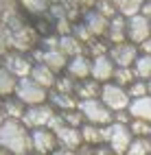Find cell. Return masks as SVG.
I'll return each instance as SVG.
<instances>
[{
	"mask_svg": "<svg viewBox=\"0 0 151 155\" xmlns=\"http://www.w3.org/2000/svg\"><path fill=\"white\" fill-rule=\"evenodd\" d=\"M59 46H62V53L68 57H79L81 55V44H79L77 37H70V35H64L62 39H59Z\"/></svg>",
	"mask_w": 151,
	"mask_h": 155,
	"instance_id": "cell-18",
	"label": "cell"
},
{
	"mask_svg": "<svg viewBox=\"0 0 151 155\" xmlns=\"http://www.w3.org/2000/svg\"><path fill=\"white\" fill-rule=\"evenodd\" d=\"M143 50H145V55H149V57H151V37L143 44Z\"/></svg>",
	"mask_w": 151,
	"mask_h": 155,
	"instance_id": "cell-40",
	"label": "cell"
},
{
	"mask_svg": "<svg viewBox=\"0 0 151 155\" xmlns=\"http://www.w3.org/2000/svg\"><path fill=\"white\" fill-rule=\"evenodd\" d=\"M86 26L92 35H103L105 28H107V20L101 15V13H88L86 18Z\"/></svg>",
	"mask_w": 151,
	"mask_h": 155,
	"instance_id": "cell-15",
	"label": "cell"
},
{
	"mask_svg": "<svg viewBox=\"0 0 151 155\" xmlns=\"http://www.w3.org/2000/svg\"><path fill=\"white\" fill-rule=\"evenodd\" d=\"M0 155H9V153H7V151H5V149H0Z\"/></svg>",
	"mask_w": 151,
	"mask_h": 155,
	"instance_id": "cell-41",
	"label": "cell"
},
{
	"mask_svg": "<svg viewBox=\"0 0 151 155\" xmlns=\"http://www.w3.org/2000/svg\"><path fill=\"white\" fill-rule=\"evenodd\" d=\"M72 90H75L72 79H62V81L57 83V92H62V94H70Z\"/></svg>",
	"mask_w": 151,
	"mask_h": 155,
	"instance_id": "cell-32",
	"label": "cell"
},
{
	"mask_svg": "<svg viewBox=\"0 0 151 155\" xmlns=\"http://www.w3.org/2000/svg\"><path fill=\"white\" fill-rule=\"evenodd\" d=\"M77 35L81 37V39H90V37H92V33H90V31H88V26H86V24L77 28Z\"/></svg>",
	"mask_w": 151,
	"mask_h": 155,
	"instance_id": "cell-36",
	"label": "cell"
},
{
	"mask_svg": "<svg viewBox=\"0 0 151 155\" xmlns=\"http://www.w3.org/2000/svg\"><path fill=\"white\" fill-rule=\"evenodd\" d=\"M0 125H2V116H0Z\"/></svg>",
	"mask_w": 151,
	"mask_h": 155,
	"instance_id": "cell-43",
	"label": "cell"
},
{
	"mask_svg": "<svg viewBox=\"0 0 151 155\" xmlns=\"http://www.w3.org/2000/svg\"><path fill=\"white\" fill-rule=\"evenodd\" d=\"M11 42H13V46H15V48L26 50L29 46H31V33H29V31H22V33H18V35H13V37H11Z\"/></svg>",
	"mask_w": 151,
	"mask_h": 155,
	"instance_id": "cell-27",
	"label": "cell"
},
{
	"mask_svg": "<svg viewBox=\"0 0 151 155\" xmlns=\"http://www.w3.org/2000/svg\"><path fill=\"white\" fill-rule=\"evenodd\" d=\"M18 98L20 101H24V103H31V105H35V103H42L44 96H46V92L42 85H37L35 81H29V79H22L18 83Z\"/></svg>",
	"mask_w": 151,
	"mask_h": 155,
	"instance_id": "cell-5",
	"label": "cell"
},
{
	"mask_svg": "<svg viewBox=\"0 0 151 155\" xmlns=\"http://www.w3.org/2000/svg\"><path fill=\"white\" fill-rule=\"evenodd\" d=\"M62 118H64V120L68 122V127H77L79 122H81V114H72V111H66Z\"/></svg>",
	"mask_w": 151,
	"mask_h": 155,
	"instance_id": "cell-33",
	"label": "cell"
},
{
	"mask_svg": "<svg viewBox=\"0 0 151 155\" xmlns=\"http://www.w3.org/2000/svg\"><path fill=\"white\" fill-rule=\"evenodd\" d=\"M31 74H33V81L37 85H42V87H48V85H53L55 83V79H53V70H50L48 66H37L31 70Z\"/></svg>",
	"mask_w": 151,
	"mask_h": 155,
	"instance_id": "cell-16",
	"label": "cell"
},
{
	"mask_svg": "<svg viewBox=\"0 0 151 155\" xmlns=\"http://www.w3.org/2000/svg\"><path fill=\"white\" fill-rule=\"evenodd\" d=\"M140 15H145L147 20L151 18V2H143V7H140Z\"/></svg>",
	"mask_w": 151,
	"mask_h": 155,
	"instance_id": "cell-37",
	"label": "cell"
},
{
	"mask_svg": "<svg viewBox=\"0 0 151 155\" xmlns=\"http://www.w3.org/2000/svg\"><path fill=\"white\" fill-rule=\"evenodd\" d=\"M136 77L151 79V57L149 55H143L136 59Z\"/></svg>",
	"mask_w": 151,
	"mask_h": 155,
	"instance_id": "cell-24",
	"label": "cell"
},
{
	"mask_svg": "<svg viewBox=\"0 0 151 155\" xmlns=\"http://www.w3.org/2000/svg\"><path fill=\"white\" fill-rule=\"evenodd\" d=\"M129 131L138 133V136H147V133H151V127H149V122H145V120H134L132 127H129Z\"/></svg>",
	"mask_w": 151,
	"mask_h": 155,
	"instance_id": "cell-29",
	"label": "cell"
},
{
	"mask_svg": "<svg viewBox=\"0 0 151 155\" xmlns=\"http://www.w3.org/2000/svg\"><path fill=\"white\" fill-rule=\"evenodd\" d=\"M44 64L50 68V70H62L66 66V55L62 53V50H48V53H44Z\"/></svg>",
	"mask_w": 151,
	"mask_h": 155,
	"instance_id": "cell-19",
	"label": "cell"
},
{
	"mask_svg": "<svg viewBox=\"0 0 151 155\" xmlns=\"http://www.w3.org/2000/svg\"><path fill=\"white\" fill-rule=\"evenodd\" d=\"M53 155H79V153L70 151V149H59V151H53Z\"/></svg>",
	"mask_w": 151,
	"mask_h": 155,
	"instance_id": "cell-39",
	"label": "cell"
},
{
	"mask_svg": "<svg viewBox=\"0 0 151 155\" xmlns=\"http://www.w3.org/2000/svg\"><path fill=\"white\" fill-rule=\"evenodd\" d=\"M109 39L116 44L125 42V20L123 18H114L112 24H109Z\"/></svg>",
	"mask_w": 151,
	"mask_h": 155,
	"instance_id": "cell-20",
	"label": "cell"
},
{
	"mask_svg": "<svg viewBox=\"0 0 151 155\" xmlns=\"http://www.w3.org/2000/svg\"><path fill=\"white\" fill-rule=\"evenodd\" d=\"M149 33H151V24L145 15H134L129 18V39L132 42H138V44H145L149 39Z\"/></svg>",
	"mask_w": 151,
	"mask_h": 155,
	"instance_id": "cell-6",
	"label": "cell"
},
{
	"mask_svg": "<svg viewBox=\"0 0 151 155\" xmlns=\"http://www.w3.org/2000/svg\"><path fill=\"white\" fill-rule=\"evenodd\" d=\"M125 155H151V140H145V138L134 140Z\"/></svg>",
	"mask_w": 151,
	"mask_h": 155,
	"instance_id": "cell-22",
	"label": "cell"
},
{
	"mask_svg": "<svg viewBox=\"0 0 151 155\" xmlns=\"http://www.w3.org/2000/svg\"><path fill=\"white\" fill-rule=\"evenodd\" d=\"M50 118H53V109L50 107H31L29 111H24V125L26 127H35V129H39V127H44V125H48L50 122Z\"/></svg>",
	"mask_w": 151,
	"mask_h": 155,
	"instance_id": "cell-7",
	"label": "cell"
},
{
	"mask_svg": "<svg viewBox=\"0 0 151 155\" xmlns=\"http://www.w3.org/2000/svg\"><path fill=\"white\" fill-rule=\"evenodd\" d=\"M81 138H83L88 144L107 142V127L99 129V127H92V125H86V127H81Z\"/></svg>",
	"mask_w": 151,
	"mask_h": 155,
	"instance_id": "cell-13",
	"label": "cell"
},
{
	"mask_svg": "<svg viewBox=\"0 0 151 155\" xmlns=\"http://www.w3.org/2000/svg\"><path fill=\"white\" fill-rule=\"evenodd\" d=\"M107 142L116 155H125L127 149L132 147V131L125 125H109L107 127Z\"/></svg>",
	"mask_w": 151,
	"mask_h": 155,
	"instance_id": "cell-2",
	"label": "cell"
},
{
	"mask_svg": "<svg viewBox=\"0 0 151 155\" xmlns=\"http://www.w3.org/2000/svg\"><path fill=\"white\" fill-rule=\"evenodd\" d=\"M9 42H11V37L7 35L5 28H0V53H5V48L9 46Z\"/></svg>",
	"mask_w": 151,
	"mask_h": 155,
	"instance_id": "cell-35",
	"label": "cell"
},
{
	"mask_svg": "<svg viewBox=\"0 0 151 155\" xmlns=\"http://www.w3.org/2000/svg\"><path fill=\"white\" fill-rule=\"evenodd\" d=\"M114 2L120 7L123 15L134 18V15H138V11H140V7H143V2H145V0H114Z\"/></svg>",
	"mask_w": 151,
	"mask_h": 155,
	"instance_id": "cell-21",
	"label": "cell"
},
{
	"mask_svg": "<svg viewBox=\"0 0 151 155\" xmlns=\"http://www.w3.org/2000/svg\"><path fill=\"white\" fill-rule=\"evenodd\" d=\"M92 77L96 81H105L109 77H114V68H112V59H107L105 55H101L94 59L92 64Z\"/></svg>",
	"mask_w": 151,
	"mask_h": 155,
	"instance_id": "cell-12",
	"label": "cell"
},
{
	"mask_svg": "<svg viewBox=\"0 0 151 155\" xmlns=\"http://www.w3.org/2000/svg\"><path fill=\"white\" fill-rule=\"evenodd\" d=\"M129 114L136 118V120H145L151 122V96H143V98H136L132 105H129Z\"/></svg>",
	"mask_w": 151,
	"mask_h": 155,
	"instance_id": "cell-11",
	"label": "cell"
},
{
	"mask_svg": "<svg viewBox=\"0 0 151 155\" xmlns=\"http://www.w3.org/2000/svg\"><path fill=\"white\" fill-rule=\"evenodd\" d=\"M0 147L13 155H26V151L31 149V138L18 120L9 118L0 125Z\"/></svg>",
	"mask_w": 151,
	"mask_h": 155,
	"instance_id": "cell-1",
	"label": "cell"
},
{
	"mask_svg": "<svg viewBox=\"0 0 151 155\" xmlns=\"http://www.w3.org/2000/svg\"><path fill=\"white\" fill-rule=\"evenodd\" d=\"M5 111L15 120L18 116H22V105H20V103H13V101H7L5 103Z\"/></svg>",
	"mask_w": 151,
	"mask_h": 155,
	"instance_id": "cell-30",
	"label": "cell"
},
{
	"mask_svg": "<svg viewBox=\"0 0 151 155\" xmlns=\"http://www.w3.org/2000/svg\"><path fill=\"white\" fill-rule=\"evenodd\" d=\"M109 57H112L120 68H129V66L138 59V57H136V46L125 44V42H123V44H116L112 50H109Z\"/></svg>",
	"mask_w": 151,
	"mask_h": 155,
	"instance_id": "cell-8",
	"label": "cell"
},
{
	"mask_svg": "<svg viewBox=\"0 0 151 155\" xmlns=\"http://www.w3.org/2000/svg\"><path fill=\"white\" fill-rule=\"evenodd\" d=\"M53 103L57 107H62V109H72L75 107V98H70V94H62V92H55L53 96Z\"/></svg>",
	"mask_w": 151,
	"mask_h": 155,
	"instance_id": "cell-25",
	"label": "cell"
},
{
	"mask_svg": "<svg viewBox=\"0 0 151 155\" xmlns=\"http://www.w3.org/2000/svg\"><path fill=\"white\" fill-rule=\"evenodd\" d=\"M147 85H145V81H138V83H134L132 87H129V96H134V98H143L147 94Z\"/></svg>",
	"mask_w": 151,
	"mask_h": 155,
	"instance_id": "cell-31",
	"label": "cell"
},
{
	"mask_svg": "<svg viewBox=\"0 0 151 155\" xmlns=\"http://www.w3.org/2000/svg\"><path fill=\"white\" fill-rule=\"evenodd\" d=\"M77 92H79V96H83V101H92L96 94H99V85L96 83H83V85H79L77 87Z\"/></svg>",
	"mask_w": 151,
	"mask_h": 155,
	"instance_id": "cell-26",
	"label": "cell"
},
{
	"mask_svg": "<svg viewBox=\"0 0 151 155\" xmlns=\"http://www.w3.org/2000/svg\"><path fill=\"white\" fill-rule=\"evenodd\" d=\"M114 77L118 81V85H125V83H134V77H136V72H132L129 68H118L114 72Z\"/></svg>",
	"mask_w": 151,
	"mask_h": 155,
	"instance_id": "cell-28",
	"label": "cell"
},
{
	"mask_svg": "<svg viewBox=\"0 0 151 155\" xmlns=\"http://www.w3.org/2000/svg\"><path fill=\"white\" fill-rule=\"evenodd\" d=\"M90 72H92V66H90V61L83 55H79V57H75L72 61H70V74H72V77L86 79Z\"/></svg>",
	"mask_w": 151,
	"mask_h": 155,
	"instance_id": "cell-14",
	"label": "cell"
},
{
	"mask_svg": "<svg viewBox=\"0 0 151 155\" xmlns=\"http://www.w3.org/2000/svg\"><path fill=\"white\" fill-rule=\"evenodd\" d=\"M31 147L39 155H46L50 151H55V136L46 129H35L33 136H31Z\"/></svg>",
	"mask_w": 151,
	"mask_h": 155,
	"instance_id": "cell-9",
	"label": "cell"
},
{
	"mask_svg": "<svg viewBox=\"0 0 151 155\" xmlns=\"http://www.w3.org/2000/svg\"><path fill=\"white\" fill-rule=\"evenodd\" d=\"M57 140L62 142V147L64 149H70V151H75V149H79L81 147V133H79L75 127H68V125H64V127H59L57 131Z\"/></svg>",
	"mask_w": 151,
	"mask_h": 155,
	"instance_id": "cell-10",
	"label": "cell"
},
{
	"mask_svg": "<svg viewBox=\"0 0 151 155\" xmlns=\"http://www.w3.org/2000/svg\"><path fill=\"white\" fill-rule=\"evenodd\" d=\"M149 92H151V81H149Z\"/></svg>",
	"mask_w": 151,
	"mask_h": 155,
	"instance_id": "cell-42",
	"label": "cell"
},
{
	"mask_svg": "<svg viewBox=\"0 0 151 155\" xmlns=\"http://www.w3.org/2000/svg\"><path fill=\"white\" fill-rule=\"evenodd\" d=\"M99 7H101V9H99V13L103 15V18H105V15H112V13H114V5L109 2V0H101V2H99Z\"/></svg>",
	"mask_w": 151,
	"mask_h": 155,
	"instance_id": "cell-34",
	"label": "cell"
},
{
	"mask_svg": "<svg viewBox=\"0 0 151 155\" xmlns=\"http://www.w3.org/2000/svg\"><path fill=\"white\" fill-rule=\"evenodd\" d=\"M7 70L11 72V74L24 77V74L31 72V66H29V61L22 59V57H9V59H7Z\"/></svg>",
	"mask_w": 151,
	"mask_h": 155,
	"instance_id": "cell-17",
	"label": "cell"
},
{
	"mask_svg": "<svg viewBox=\"0 0 151 155\" xmlns=\"http://www.w3.org/2000/svg\"><path fill=\"white\" fill-rule=\"evenodd\" d=\"M79 109H81V114L86 118H90L92 122H99V125H105V122L112 120V114H109V109L103 105V103L99 101H81V105H79Z\"/></svg>",
	"mask_w": 151,
	"mask_h": 155,
	"instance_id": "cell-4",
	"label": "cell"
},
{
	"mask_svg": "<svg viewBox=\"0 0 151 155\" xmlns=\"http://www.w3.org/2000/svg\"><path fill=\"white\" fill-rule=\"evenodd\" d=\"M90 48H92V53H96V57H101V53L105 50V46H103V44H92Z\"/></svg>",
	"mask_w": 151,
	"mask_h": 155,
	"instance_id": "cell-38",
	"label": "cell"
},
{
	"mask_svg": "<svg viewBox=\"0 0 151 155\" xmlns=\"http://www.w3.org/2000/svg\"><path fill=\"white\" fill-rule=\"evenodd\" d=\"M15 87L18 85H15V81L11 77V72L0 68V94H9V92H13Z\"/></svg>",
	"mask_w": 151,
	"mask_h": 155,
	"instance_id": "cell-23",
	"label": "cell"
},
{
	"mask_svg": "<svg viewBox=\"0 0 151 155\" xmlns=\"http://www.w3.org/2000/svg\"><path fill=\"white\" fill-rule=\"evenodd\" d=\"M101 96H103V103L107 109H125L127 103H129V94L120 87V85H103V90H101Z\"/></svg>",
	"mask_w": 151,
	"mask_h": 155,
	"instance_id": "cell-3",
	"label": "cell"
},
{
	"mask_svg": "<svg viewBox=\"0 0 151 155\" xmlns=\"http://www.w3.org/2000/svg\"><path fill=\"white\" fill-rule=\"evenodd\" d=\"M35 155H39V153H35Z\"/></svg>",
	"mask_w": 151,
	"mask_h": 155,
	"instance_id": "cell-44",
	"label": "cell"
}]
</instances>
